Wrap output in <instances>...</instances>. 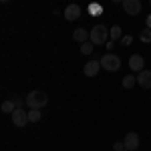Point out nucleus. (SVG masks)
I'll use <instances>...</instances> for the list:
<instances>
[{"label":"nucleus","mask_w":151,"mask_h":151,"mask_svg":"<svg viewBox=\"0 0 151 151\" xmlns=\"http://www.w3.org/2000/svg\"><path fill=\"white\" fill-rule=\"evenodd\" d=\"M89 40L93 42L95 47H101V45H107L109 42V28L105 24H95L89 32Z\"/></svg>","instance_id":"f257e3e1"},{"label":"nucleus","mask_w":151,"mask_h":151,"mask_svg":"<svg viewBox=\"0 0 151 151\" xmlns=\"http://www.w3.org/2000/svg\"><path fill=\"white\" fill-rule=\"evenodd\" d=\"M48 103V95L45 91H30L28 97H26V107H30V109H42V107H47Z\"/></svg>","instance_id":"f03ea898"},{"label":"nucleus","mask_w":151,"mask_h":151,"mask_svg":"<svg viewBox=\"0 0 151 151\" xmlns=\"http://www.w3.org/2000/svg\"><path fill=\"white\" fill-rule=\"evenodd\" d=\"M99 63H101V67H103L105 70H109V73H115V70H119V67H121V58L117 57V55H113V52H107Z\"/></svg>","instance_id":"7ed1b4c3"},{"label":"nucleus","mask_w":151,"mask_h":151,"mask_svg":"<svg viewBox=\"0 0 151 151\" xmlns=\"http://www.w3.org/2000/svg\"><path fill=\"white\" fill-rule=\"evenodd\" d=\"M10 117H12V123H14L16 127H20V129L28 123V113H26L24 109H14V113H12Z\"/></svg>","instance_id":"20e7f679"},{"label":"nucleus","mask_w":151,"mask_h":151,"mask_svg":"<svg viewBox=\"0 0 151 151\" xmlns=\"http://www.w3.org/2000/svg\"><path fill=\"white\" fill-rule=\"evenodd\" d=\"M123 10L127 12L129 16H135L141 12V2L139 0H123Z\"/></svg>","instance_id":"39448f33"},{"label":"nucleus","mask_w":151,"mask_h":151,"mask_svg":"<svg viewBox=\"0 0 151 151\" xmlns=\"http://www.w3.org/2000/svg\"><path fill=\"white\" fill-rule=\"evenodd\" d=\"M123 145H125L127 151H135L139 147V135H137V133H127L125 139H123Z\"/></svg>","instance_id":"423d86ee"},{"label":"nucleus","mask_w":151,"mask_h":151,"mask_svg":"<svg viewBox=\"0 0 151 151\" xmlns=\"http://www.w3.org/2000/svg\"><path fill=\"white\" fill-rule=\"evenodd\" d=\"M79 16H81V6H79V4H69V6L65 8V18H67L69 22H75Z\"/></svg>","instance_id":"0eeeda50"},{"label":"nucleus","mask_w":151,"mask_h":151,"mask_svg":"<svg viewBox=\"0 0 151 151\" xmlns=\"http://www.w3.org/2000/svg\"><path fill=\"white\" fill-rule=\"evenodd\" d=\"M137 85L141 89H151V70L143 69L141 73H137Z\"/></svg>","instance_id":"6e6552de"},{"label":"nucleus","mask_w":151,"mask_h":151,"mask_svg":"<svg viewBox=\"0 0 151 151\" xmlns=\"http://www.w3.org/2000/svg\"><path fill=\"white\" fill-rule=\"evenodd\" d=\"M99 70H101V63H99V60H89V63L85 65L83 73H85L87 77H97Z\"/></svg>","instance_id":"1a4fd4ad"},{"label":"nucleus","mask_w":151,"mask_h":151,"mask_svg":"<svg viewBox=\"0 0 151 151\" xmlns=\"http://www.w3.org/2000/svg\"><path fill=\"white\" fill-rule=\"evenodd\" d=\"M143 65H145V60H143L141 55H131V58H129V67H131V70L141 73V70H143Z\"/></svg>","instance_id":"9d476101"},{"label":"nucleus","mask_w":151,"mask_h":151,"mask_svg":"<svg viewBox=\"0 0 151 151\" xmlns=\"http://www.w3.org/2000/svg\"><path fill=\"white\" fill-rule=\"evenodd\" d=\"M73 40H77L79 45H85V42H89V32L85 28H77L73 32Z\"/></svg>","instance_id":"9b49d317"},{"label":"nucleus","mask_w":151,"mask_h":151,"mask_svg":"<svg viewBox=\"0 0 151 151\" xmlns=\"http://www.w3.org/2000/svg\"><path fill=\"white\" fill-rule=\"evenodd\" d=\"M109 38L115 42V40H119V38H123V30H121V26L117 24V26H113L111 30H109Z\"/></svg>","instance_id":"f8f14e48"},{"label":"nucleus","mask_w":151,"mask_h":151,"mask_svg":"<svg viewBox=\"0 0 151 151\" xmlns=\"http://www.w3.org/2000/svg\"><path fill=\"white\" fill-rule=\"evenodd\" d=\"M135 83H137V77H133V75H125L123 77V87L125 89H133Z\"/></svg>","instance_id":"ddd939ff"},{"label":"nucleus","mask_w":151,"mask_h":151,"mask_svg":"<svg viewBox=\"0 0 151 151\" xmlns=\"http://www.w3.org/2000/svg\"><path fill=\"white\" fill-rule=\"evenodd\" d=\"M40 121V111L38 109H30L28 111V123H38Z\"/></svg>","instance_id":"4468645a"},{"label":"nucleus","mask_w":151,"mask_h":151,"mask_svg":"<svg viewBox=\"0 0 151 151\" xmlns=\"http://www.w3.org/2000/svg\"><path fill=\"white\" fill-rule=\"evenodd\" d=\"M0 109H2V113H14V109H16V107H14V103H12V99L10 101H4V103H2V107H0Z\"/></svg>","instance_id":"2eb2a0df"},{"label":"nucleus","mask_w":151,"mask_h":151,"mask_svg":"<svg viewBox=\"0 0 151 151\" xmlns=\"http://www.w3.org/2000/svg\"><path fill=\"white\" fill-rule=\"evenodd\" d=\"M139 38L141 42H151V28H143L139 32Z\"/></svg>","instance_id":"dca6fc26"},{"label":"nucleus","mask_w":151,"mask_h":151,"mask_svg":"<svg viewBox=\"0 0 151 151\" xmlns=\"http://www.w3.org/2000/svg\"><path fill=\"white\" fill-rule=\"evenodd\" d=\"M93 50H95V45L91 42V40H89V42H85V45H81V52H83V55H91Z\"/></svg>","instance_id":"f3484780"},{"label":"nucleus","mask_w":151,"mask_h":151,"mask_svg":"<svg viewBox=\"0 0 151 151\" xmlns=\"http://www.w3.org/2000/svg\"><path fill=\"white\" fill-rule=\"evenodd\" d=\"M89 12H91L93 16H99V14L103 12V6H101V4H97V2H93V4L89 6Z\"/></svg>","instance_id":"a211bd4d"},{"label":"nucleus","mask_w":151,"mask_h":151,"mask_svg":"<svg viewBox=\"0 0 151 151\" xmlns=\"http://www.w3.org/2000/svg\"><path fill=\"white\" fill-rule=\"evenodd\" d=\"M12 103H14V107H16V109H24V105H26V99L14 97V99H12Z\"/></svg>","instance_id":"6ab92c4d"},{"label":"nucleus","mask_w":151,"mask_h":151,"mask_svg":"<svg viewBox=\"0 0 151 151\" xmlns=\"http://www.w3.org/2000/svg\"><path fill=\"white\" fill-rule=\"evenodd\" d=\"M113 149H115V151H123V149H125L123 141H121V143H119V141H117V143H113Z\"/></svg>","instance_id":"aec40b11"},{"label":"nucleus","mask_w":151,"mask_h":151,"mask_svg":"<svg viewBox=\"0 0 151 151\" xmlns=\"http://www.w3.org/2000/svg\"><path fill=\"white\" fill-rule=\"evenodd\" d=\"M131 40H133L131 36H123V38H121V45H123V47H127V45H131Z\"/></svg>","instance_id":"412c9836"},{"label":"nucleus","mask_w":151,"mask_h":151,"mask_svg":"<svg viewBox=\"0 0 151 151\" xmlns=\"http://www.w3.org/2000/svg\"><path fill=\"white\" fill-rule=\"evenodd\" d=\"M145 22H147V26H145V28H151V14L147 16V20H145Z\"/></svg>","instance_id":"4be33fe9"},{"label":"nucleus","mask_w":151,"mask_h":151,"mask_svg":"<svg viewBox=\"0 0 151 151\" xmlns=\"http://www.w3.org/2000/svg\"><path fill=\"white\" fill-rule=\"evenodd\" d=\"M149 4H151V0H149Z\"/></svg>","instance_id":"5701e85b"},{"label":"nucleus","mask_w":151,"mask_h":151,"mask_svg":"<svg viewBox=\"0 0 151 151\" xmlns=\"http://www.w3.org/2000/svg\"><path fill=\"white\" fill-rule=\"evenodd\" d=\"M123 151H127V149H123Z\"/></svg>","instance_id":"b1692460"}]
</instances>
